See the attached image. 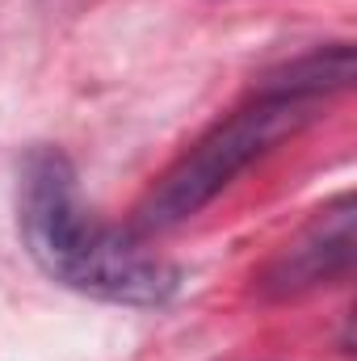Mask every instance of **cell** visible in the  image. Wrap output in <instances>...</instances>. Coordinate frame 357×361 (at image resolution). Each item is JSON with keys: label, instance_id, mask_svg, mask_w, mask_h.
<instances>
[{"label": "cell", "instance_id": "3", "mask_svg": "<svg viewBox=\"0 0 357 361\" xmlns=\"http://www.w3.org/2000/svg\"><path fill=\"white\" fill-rule=\"evenodd\" d=\"M353 244H357V206L353 197H337L332 206H324L282 252L265 273V294L286 298V294H303L320 281H332L353 265Z\"/></svg>", "mask_w": 357, "mask_h": 361}, {"label": "cell", "instance_id": "2", "mask_svg": "<svg viewBox=\"0 0 357 361\" xmlns=\"http://www.w3.org/2000/svg\"><path fill=\"white\" fill-rule=\"evenodd\" d=\"M315 109L320 101H303V97H261L253 109H240L236 118L214 126L139 206L135 235H156V231H169L185 219H193L253 160L273 152L282 139L298 135L315 118Z\"/></svg>", "mask_w": 357, "mask_h": 361}, {"label": "cell", "instance_id": "4", "mask_svg": "<svg viewBox=\"0 0 357 361\" xmlns=\"http://www.w3.org/2000/svg\"><path fill=\"white\" fill-rule=\"evenodd\" d=\"M357 59L353 47H332V51H315L307 59L286 63L282 72L265 76L261 97H303V101H320L324 92H341L353 85Z\"/></svg>", "mask_w": 357, "mask_h": 361}, {"label": "cell", "instance_id": "1", "mask_svg": "<svg viewBox=\"0 0 357 361\" xmlns=\"http://www.w3.org/2000/svg\"><path fill=\"white\" fill-rule=\"evenodd\" d=\"M21 240L30 257L63 281L105 302L152 307L177 290V269L131 231L97 223L76 189V169L63 152L38 147L21 169Z\"/></svg>", "mask_w": 357, "mask_h": 361}]
</instances>
